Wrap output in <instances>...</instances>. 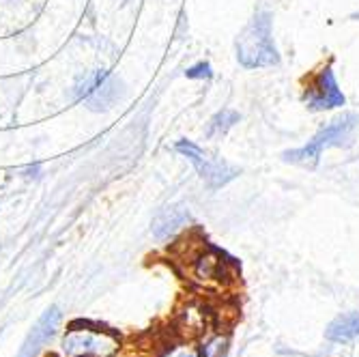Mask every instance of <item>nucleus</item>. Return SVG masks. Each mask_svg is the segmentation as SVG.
I'll return each mask as SVG.
<instances>
[{
	"label": "nucleus",
	"mask_w": 359,
	"mask_h": 357,
	"mask_svg": "<svg viewBox=\"0 0 359 357\" xmlns=\"http://www.w3.org/2000/svg\"><path fill=\"white\" fill-rule=\"evenodd\" d=\"M239 121V114L235 112V110H222V112H217L211 121H209V127H207V136L209 138H213V136H222V134H226L228 129H231L235 123Z\"/></svg>",
	"instance_id": "obj_10"
},
{
	"label": "nucleus",
	"mask_w": 359,
	"mask_h": 357,
	"mask_svg": "<svg viewBox=\"0 0 359 357\" xmlns=\"http://www.w3.org/2000/svg\"><path fill=\"white\" fill-rule=\"evenodd\" d=\"M118 95H121V84L116 80H112V76L108 74L100 84H97V88L86 97V104L90 110H108L118 100Z\"/></svg>",
	"instance_id": "obj_8"
},
{
	"label": "nucleus",
	"mask_w": 359,
	"mask_h": 357,
	"mask_svg": "<svg viewBox=\"0 0 359 357\" xmlns=\"http://www.w3.org/2000/svg\"><path fill=\"white\" fill-rule=\"evenodd\" d=\"M353 116H344V119H338L334 121L332 125H327L320 132L302 149H292V151H286L284 153V159L290 161V164H299V166H314L320 153L330 147H340L342 140L348 136V132L353 129Z\"/></svg>",
	"instance_id": "obj_2"
},
{
	"label": "nucleus",
	"mask_w": 359,
	"mask_h": 357,
	"mask_svg": "<svg viewBox=\"0 0 359 357\" xmlns=\"http://www.w3.org/2000/svg\"><path fill=\"white\" fill-rule=\"evenodd\" d=\"M118 342L104 334L93 330H72L60 342V351L65 357H82V355H97V357H110L116 351Z\"/></svg>",
	"instance_id": "obj_4"
},
{
	"label": "nucleus",
	"mask_w": 359,
	"mask_h": 357,
	"mask_svg": "<svg viewBox=\"0 0 359 357\" xmlns=\"http://www.w3.org/2000/svg\"><path fill=\"white\" fill-rule=\"evenodd\" d=\"M185 76L191 78V80H209L213 76V72H211L209 62H198V65H194V67H189L185 72Z\"/></svg>",
	"instance_id": "obj_11"
},
{
	"label": "nucleus",
	"mask_w": 359,
	"mask_h": 357,
	"mask_svg": "<svg viewBox=\"0 0 359 357\" xmlns=\"http://www.w3.org/2000/svg\"><path fill=\"white\" fill-rule=\"evenodd\" d=\"M306 104L312 110H332V108L344 106V95L338 88V82H336L332 67L320 69L318 76L314 78V82L308 86Z\"/></svg>",
	"instance_id": "obj_5"
},
{
	"label": "nucleus",
	"mask_w": 359,
	"mask_h": 357,
	"mask_svg": "<svg viewBox=\"0 0 359 357\" xmlns=\"http://www.w3.org/2000/svg\"><path fill=\"white\" fill-rule=\"evenodd\" d=\"M164 357H198V355H196V351L191 346H177V349L168 351Z\"/></svg>",
	"instance_id": "obj_13"
},
{
	"label": "nucleus",
	"mask_w": 359,
	"mask_h": 357,
	"mask_svg": "<svg viewBox=\"0 0 359 357\" xmlns=\"http://www.w3.org/2000/svg\"><path fill=\"white\" fill-rule=\"evenodd\" d=\"M58 325H60V310L56 306H52L39 316L35 328L30 330V334L26 336L18 357H37L43 351V346L54 338Z\"/></svg>",
	"instance_id": "obj_6"
},
{
	"label": "nucleus",
	"mask_w": 359,
	"mask_h": 357,
	"mask_svg": "<svg viewBox=\"0 0 359 357\" xmlns=\"http://www.w3.org/2000/svg\"><path fill=\"white\" fill-rule=\"evenodd\" d=\"M224 340L222 338H217V340H213L209 346H205V357H222L224 355Z\"/></svg>",
	"instance_id": "obj_12"
},
{
	"label": "nucleus",
	"mask_w": 359,
	"mask_h": 357,
	"mask_svg": "<svg viewBox=\"0 0 359 357\" xmlns=\"http://www.w3.org/2000/svg\"><path fill=\"white\" fill-rule=\"evenodd\" d=\"M187 222H189V213L183 205H166L155 215L151 231L157 239H168L179 229H183Z\"/></svg>",
	"instance_id": "obj_7"
},
{
	"label": "nucleus",
	"mask_w": 359,
	"mask_h": 357,
	"mask_svg": "<svg viewBox=\"0 0 359 357\" xmlns=\"http://www.w3.org/2000/svg\"><path fill=\"white\" fill-rule=\"evenodd\" d=\"M237 58L243 67H269L278 62V50L271 37L269 13H256L237 39Z\"/></svg>",
	"instance_id": "obj_1"
},
{
	"label": "nucleus",
	"mask_w": 359,
	"mask_h": 357,
	"mask_svg": "<svg viewBox=\"0 0 359 357\" xmlns=\"http://www.w3.org/2000/svg\"><path fill=\"white\" fill-rule=\"evenodd\" d=\"M327 338L334 342H348L359 338V312L336 318L327 330Z\"/></svg>",
	"instance_id": "obj_9"
},
{
	"label": "nucleus",
	"mask_w": 359,
	"mask_h": 357,
	"mask_svg": "<svg viewBox=\"0 0 359 357\" xmlns=\"http://www.w3.org/2000/svg\"><path fill=\"white\" fill-rule=\"evenodd\" d=\"M177 151L191 161L194 168L198 170V175L203 177V181H207L211 187H222V185H226L228 181H233L239 175L237 168L228 166L224 159L211 157L209 153H205L201 147H196L189 140L177 142Z\"/></svg>",
	"instance_id": "obj_3"
}]
</instances>
